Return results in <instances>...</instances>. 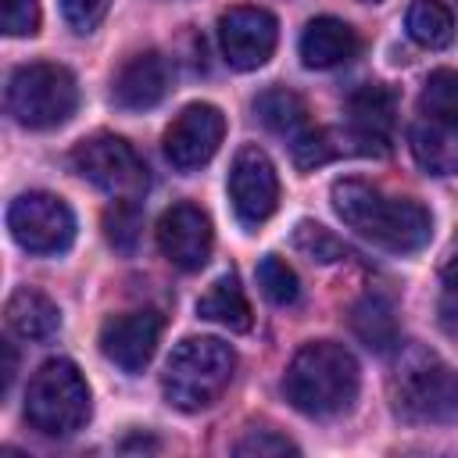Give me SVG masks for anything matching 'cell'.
I'll return each mask as SVG.
<instances>
[{"label":"cell","instance_id":"cell-3","mask_svg":"<svg viewBox=\"0 0 458 458\" xmlns=\"http://www.w3.org/2000/svg\"><path fill=\"white\" fill-rule=\"evenodd\" d=\"M236 372V354L218 336H186L165 361L161 390L179 411H200L222 397Z\"/></svg>","mask_w":458,"mask_h":458},{"label":"cell","instance_id":"cell-18","mask_svg":"<svg viewBox=\"0 0 458 458\" xmlns=\"http://www.w3.org/2000/svg\"><path fill=\"white\" fill-rule=\"evenodd\" d=\"M354 336L372 351V354H390L397 344H401V329H397V308L386 293H361L354 304H351V315H347Z\"/></svg>","mask_w":458,"mask_h":458},{"label":"cell","instance_id":"cell-15","mask_svg":"<svg viewBox=\"0 0 458 458\" xmlns=\"http://www.w3.org/2000/svg\"><path fill=\"white\" fill-rule=\"evenodd\" d=\"M394 114H397V104H394V93L383 82H365L347 100L351 136H354V143H361L365 154H372V150L376 154H386Z\"/></svg>","mask_w":458,"mask_h":458},{"label":"cell","instance_id":"cell-12","mask_svg":"<svg viewBox=\"0 0 458 458\" xmlns=\"http://www.w3.org/2000/svg\"><path fill=\"white\" fill-rule=\"evenodd\" d=\"M157 247L175 268L200 272L215 247L211 218L197 204H172L157 218Z\"/></svg>","mask_w":458,"mask_h":458},{"label":"cell","instance_id":"cell-28","mask_svg":"<svg viewBox=\"0 0 458 458\" xmlns=\"http://www.w3.org/2000/svg\"><path fill=\"white\" fill-rule=\"evenodd\" d=\"M0 21L7 36H36L39 32V4L36 0H0Z\"/></svg>","mask_w":458,"mask_h":458},{"label":"cell","instance_id":"cell-25","mask_svg":"<svg viewBox=\"0 0 458 458\" xmlns=\"http://www.w3.org/2000/svg\"><path fill=\"white\" fill-rule=\"evenodd\" d=\"M140 229H143V215H140V204L136 200H114L104 211V236H107V243L114 250L132 254L136 250V240H140Z\"/></svg>","mask_w":458,"mask_h":458},{"label":"cell","instance_id":"cell-32","mask_svg":"<svg viewBox=\"0 0 458 458\" xmlns=\"http://www.w3.org/2000/svg\"><path fill=\"white\" fill-rule=\"evenodd\" d=\"M0 351H4V390H11V383H14V369H18V358H14V347H11V344H4Z\"/></svg>","mask_w":458,"mask_h":458},{"label":"cell","instance_id":"cell-14","mask_svg":"<svg viewBox=\"0 0 458 458\" xmlns=\"http://www.w3.org/2000/svg\"><path fill=\"white\" fill-rule=\"evenodd\" d=\"M172 86V68L157 50L132 54L111 79V104L122 111H150L165 100Z\"/></svg>","mask_w":458,"mask_h":458},{"label":"cell","instance_id":"cell-29","mask_svg":"<svg viewBox=\"0 0 458 458\" xmlns=\"http://www.w3.org/2000/svg\"><path fill=\"white\" fill-rule=\"evenodd\" d=\"M233 451L236 454H258V458L261 454H297V444L276 429H247V437H240Z\"/></svg>","mask_w":458,"mask_h":458},{"label":"cell","instance_id":"cell-1","mask_svg":"<svg viewBox=\"0 0 458 458\" xmlns=\"http://www.w3.org/2000/svg\"><path fill=\"white\" fill-rule=\"evenodd\" d=\"M329 197L347 229L390 254H415L433 236V215L411 197H390L361 179L333 182Z\"/></svg>","mask_w":458,"mask_h":458},{"label":"cell","instance_id":"cell-8","mask_svg":"<svg viewBox=\"0 0 458 458\" xmlns=\"http://www.w3.org/2000/svg\"><path fill=\"white\" fill-rule=\"evenodd\" d=\"M7 229L14 243L29 254H61L75 240V215L57 193L29 190L11 200Z\"/></svg>","mask_w":458,"mask_h":458},{"label":"cell","instance_id":"cell-16","mask_svg":"<svg viewBox=\"0 0 458 458\" xmlns=\"http://www.w3.org/2000/svg\"><path fill=\"white\" fill-rule=\"evenodd\" d=\"M358 47H361L358 32L347 21L329 18V14L311 18L304 25V32H301V61L308 68H318V72L347 64L358 54Z\"/></svg>","mask_w":458,"mask_h":458},{"label":"cell","instance_id":"cell-19","mask_svg":"<svg viewBox=\"0 0 458 458\" xmlns=\"http://www.w3.org/2000/svg\"><path fill=\"white\" fill-rule=\"evenodd\" d=\"M4 315H7L11 333H18L21 340H36V344L50 340V336L61 329V311H57V304H54L47 293L32 290V286L14 290V293L7 297Z\"/></svg>","mask_w":458,"mask_h":458},{"label":"cell","instance_id":"cell-9","mask_svg":"<svg viewBox=\"0 0 458 458\" xmlns=\"http://www.w3.org/2000/svg\"><path fill=\"white\" fill-rule=\"evenodd\" d=\"M225 186H229L233 211L247 229H258L261 222H268L276 215L279 175H276V165L268 161V154L261 147H240L236 150Z\"/></svg>","mask_w":458,"mask_h":458},{"label":"cell","instance_id":"cell-27","mask_svg":"<svg viewBox=\"0 0 458 458\" xmlns=\"http://www.w3.org/2000/svg\"><path fill=\"white\" fill-rule=\"evenodd\" d=\"M329 140H333V132H326V129L301 132L293 140V161H297V168H315V165H326L329 157H336L340 147H333Z\"/></svg>","mask_w":458,"mask_h":458},{"label":"cell","instance_id":"cell-5","mask_svg":"<svg viewBox=\"0 0 458 458\" xmlns=\"http://www.w3.org/2000/svg\"><path fill=\"white\" fill-rule=\"evenodd\" d=\"M25 419L43 437H72L89 419V386L75 361H43L25 390Z\"/></svg>","mask_w":458,"mask_h":458},{"label":"cell","instance_id":"cell-6","mask_svg":"<svg viewBox=\"0 0 458 458\" xmlns=\"http://www.w3.org/2000/svg\"><path fill=\"white\" fill-rule=\"evenodd\" d=\"M7 114L25 129L64 125L79 107V82L64 64L29 61L7 79Z\"/></svg>","mask_w":458,"mask_h":458},{"label":"cell","instance_id":"cell-11","mask_svg":"<svg viewBox=\"0 0 458 458\" xmlns=\"http://www.w3.org/2000/svg\"><path fill=\"white\" fill-rule=\"evenodd\" d=\"M225 136V114L215 104H186L165 129V157L179 172H193L215 157Z\"/></svg>","mask_w":458,"mask_h":458},{"label":"cell","instance_id":"cell-24","mask_svg":"<svg viewBox=\"0 0 458 458\" xmlns=\"http://www.w3.org/2000/svg\"><path fill=\"white\" fill-rule=\"evenodd\" d=\"M258 286H261V293H265L272 304H279V308L297 304V297H301V279H297V272H293L279 254H265V258L258 261Z\"/></svg>","mask_w":458,"mask_h":458},{"label":"cell","instance_id":"cell-26","mask_svg":"<svg viewBox=\"0 0 458 458\" xmlns=\"http://www.w3.org/2000/svg\"><path fill=\"white\" fill-rule=\"evenodd\" d=\"M293 247L304 254V258H311V261H322V265H329V261H340V258H347V247H344V240H336L326 225H318V222H297V229H293Z\"/></svg>","mask_w":458,"mask_h":458},{"label":"cell","instance_id":"cell-7","mask_svg":"<svg viewBox=\"0 0 458 458\" xmlns=\"http://www.w3.org/2000/svg\"><path fill=\"white\" fill-rule=\"evenodd\" d=\"M72 165L86 182L111 193L114 200H140V193L147 190V165L114 132H97L82 140L72 150Z\"/></svg>","mask_w":458,"mask_h":458},{"label":"cell","instance_id":"cell-4","mask_svg":"<svg viewBox=\"0 0 458 458\" xmlns=\"http://www.w3.org/2000/svg\"><path fill=\"white\" fill-rule=\"evenodd\" d=\"M394 411L404 422L440 426L458 419V372L433 351H408L390 379Z\"/></svg>","mask_w":458,"mask_h":458},{"label":"cell","instance_id":"cell-2","mask_svg":"<svg viewBox=\"0 0 458 458\" xmlns=\"http://www.w3.org/2000/svg\"><path fill=\"white\" fill-rule=\"evenodd\" d=\"M358 383H361V376H358L354 354L344 344L315 340L293 354V361L283 376V394L301 415L333 419L354 404Z\"/></svg>","mask_w":458,"mask_h":458},{"label":"cell","instance_id":"cell-21","mask_svg":"<svg viewBox=\"0 0 458 458\" xmlns=\"http://www.w3.org/2000/svg\"><path fill=\"white\" fill-rule=\"evenodd\" d=\"M254 111L261 118V125L276 136H286V140H297L301 132H308V104L293 93V89H265L258 93L254 100Z\"/></svg>","mask_w":458,"mask_h":458},{"label":"cell","instance_id":"cell-10","mask_svg":"<svg viewBox=\"0 0 458 458\" xmlns=\"http://www.w3.org/2000/svg\"><path fill=\"white\" fill-rule=\"evenodd\" d=\"M279 39V21L265 7H229L218 18V47L229 68L254 72L261 68Z\"/></svg>","mask_w":458,"mask_h":458},{"label":"cell","instance_id":"cell-17","mask_svg":"<svg viewBox=\"0 0 458 458\" xmlns=\"http://www.w3.org/2000/svg\"><path fill=\"white\" fill-rule=\"evenodd\" d=\"M411 157L429 175H458V122L422 114L408 129Z\"/></svg>","mask_w":458,"mask_h":458},{"label":"cell","instance_id":"cell-23","mask_svg":"<svg viewBox=\"0 0 458 458\" xmlns=\"http://www.w3.org/2000/svg\"><path fill=\"white\" fill-rule=\"evenodd\" d=\"M419 111L429 118L458 122V72H451V68L429 72V79L422 82V93H419Z\"/></svg>","mask_w":458,"mask_h":458},{"label":"cell","instance_id":"cell-30","mask_svg":"<svg viewBox=\"0 0 458 458\" xmlns=\"http://www.w3.org/2000/svg\"><path fill=\"white\" fill-rule=\"evenodd\" d=\"M111 0H61V11H64V21L75 29V32H93L104 14H107Z\"/></svg>","mask_w":458,"mask_h":458},{"label":"cell","instance_id":"cell-31","mask_svg":"<svg viewBox=\"0 0 458 458\" xmlns=\"http://www.w3.org/2000/svg\"><path fill=\"white\" fill-rule=\"evenodd\" d=\"M444 311H458V240L444 261Z\"/></svg>","mask_w":458,"mask_h":458},{"label":"cell","instance_id":"cell-33","mask_svg":"<svg viewBox=\"0 0 458 458\" xmlns=\"http://www.w3.org/2000/svg\"><path fill=\"white\" fill-rule=\"evenodd\" d=\"M361 4H383V0H361Z\"/></svg>","mask_w":458,"mask_h":458},{"label":"cell","instance_id":"cell-20","mask_svg":"<svg viewBox=\"0 0 458 458\" xmlns=\"http://www.w3.org/2000/svg\"><path fill=\"white\" fill-rule=\"evenodd\" d=\"M197 315L208 322H218L233 333H247L250 329V304L243 297V286L233 272H225L222 279H215L208 286V293L197 301Z\"/></svg>","mask_w":458,"mask_h":458},{"label":"cell","instance_id":"cell-13","mask_svg":"<svg viewBox=\"0 0 458 458\" xmlns=\"http://www.w3.org/2000/svg\"><path fill=\"white\" fill-rule=\"evenodd\" d=\"M161 340V315L150 308L111 315L100 326V351L107 361H114L125 372H140L150 365Z\"/></svg>","mask_w":458,"mask_h":458},{"label":"cell","instance_id":"cell-22","mask_svg":"<svg viewBox=\"0 0 458 458\" xmlns=\"http://www.w3.org/2000/svg\"><path fill=\"white\" fill-rule=\"evenodd\" d=\"M408 36L426 50H444L454 39V18L440 0H415L404 18Z\"/></svg>","mask_w":458,"mask_h":458}]
</instances>
